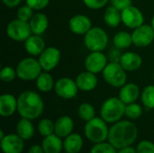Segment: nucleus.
<instances>
[{"instance_id":"nucleus-1","label":"nucleus","mask_w":154,"mask_h":153,"mask_svg":"<svg viewBox=\"0 0 154 153\" xmlns=\"http://www.w3.org/2000/svg\"><path fill=\"white\" fill-rule=\"evenodd\" d=\"M138 137L137 126L131 121L120 120L109 128L108 142L117 150L131 146Z\"/></svg>"},{"instance_id":"nucleus-2","label":"nucleus","mask_w":154,"mask_h":153,"mask_svg":"<svg viewBox=\"0 0 154 153\" xmlns=\"http://www.w3.org/2000/svg\"><path fill=\"white\" fill-rule=\"evenodd\" d=\"M44 110V103L42 96L32 91L25 90L17 97V113L23 118L35 120L39 118Z\"/></svg>"},{"instance_id":"nucleus-3","label":"nucleus","mask_w":154,"mask_h":153,"mask_svg":"<svg viewBox=\"0 0 154 153\" xmlns=\"http://www.w3.org/2000/svg\"><path fill=\"white\" fill-rule=\"evenodd\" d=\"M125 106L119 97H109L101 106L100 116L107 124H115L125 115Z\"/></svg>"},{"instance_id":"nucleus-4","label":"nucleus","mask_w":154,"mask_h":153,"mask_svg":"<svg viewBox=\"0 0 154 153\" xmlns=\"http://www.w3.org/2000/svg\"><path fill=\"white\" fill-rule=\"evenodd\" d=\"M108 133L107 123L101 117H94L90 121L86 122L84 134L90 142L94 144L104 142L108 139Z\"/></svg>"},{"instance_id":"nucleus-5","label":"nucleus","mask_w":154,"mask_h":153,"mask_svg":"<svg viewBox=\"0 0 154 153\" xmlns=\"http://www.w3.org/2000/svg\"><path fill=\"white\" fill-rule=\"evenodd\" d=\"M108 34L101 27H92L84 35V44L90 51H103L108 44Z\"/></svg>"},{"instance_id":"nucleus-6","label":"nucleus","mask_w":154,"mask_h":153,"mask_svg":"<svg viewBox=\"0 0 154 153\" xmlns=\"http://www.w3.org/2000/svg\"><path fill=\"white\" fill-rule=\"evenodd\" d=\"M17 78L23 81L36 80L39 75L42 72V66L38 60L29 57L19 61L16 68Z\"/></svg>"},{"instance_id":"nucleus-7","label":"nucleus","mask_w":154,"mask_h":153,"mask_svg":"<svg viewBox=\"0 0 154 153\" xmlns=\"http://www.w3.org/2000/svg\"><path fill=\"white\" fill-rule=\"evenodd\" d=\"M102 75L104 80L113 87H122L127 81L126 70L119 62H108Z\"/></svg>"},{"instance_id":"nucleus-8","label":"nucleus","mask_w":154,"mask_h":153,"mask_svg":"<svg viewBox=\"0 0 154 153\" xmlns=\"http://www.w3.org/2000/svg\"><path fill=\"white\" fill-rule=\"evenodd\" d=\"M6 34L13 41H25L32 34V32L28 22H24L16 18L12 20L7 24Z\"/></svg>"},{"instance_id":"nucleus-9","label":"nucleus","mask_w":154,"mask_h":153,"mask_svg":"<svg viewBox=\"0 0 154 153\" xmlns=\"http://www.w3.org/2000/svg\"><path fill=\"white\" fill-rule=\"evenodd\" d=\"M133 44L139 48L151 45L154 41V30L151 24H142L132 32Z\"/></svg>"},{"instance_id":"nucleus-10","label":"nucleus","mask_w":154,"mask_h":153,"mask_svg":"<svg viewBox=\"0 0 154 153\" xmlns=\"http://www.w3.org/2000/svg\"><path fill=\"white\" fill-rule=\"evenodd\" d=\"M79 90L76 80L70 78H61L55 82L54 91L58 96L63 99H72L76 97Z\"/></svg>"},{"instance_id":"nucleus-11","label":"nucleus","mask_w":154,"mask_h":153,"mask_svg":"<svg viewBox=\"0 0 154 153\" xmlns=\"http://www.w3.org/2000/svg\"><path fill=\"white\" fill-rule=\"evenodd\" d=\"M61 58L60 51L56 47H48L39 55V62L43 71L50 72L60 63Z\"/></svg>"},{"instance_id":"nucleus-12","label":"nucleus","mask_w":154,"mask_h":153,"mask_svg":"<svg viewBox=\"0 0 154 153\" xmlns=\"http://www.w3.org/2000/svg\"><path fill=\"white\" fill-rule=\"evenodd\" d=\"M107 64L108 59L103 51H91L85 60L86 69L94 74L103 72Z\"/></svg>"},{"instance_id":"nucleus-13","label":"nucleus","mask_w":154,"mask_h":153,"mask_svg":"<svg viewBox=\"0 0 154 153\" xmlns=\"http://www.w3.org/2000/svg\"><path fill=\"white\" fill-rule=\"evenodd\" d=\"M121 14L122 23L130 29L134 30L144 23V15L143 12L133 5L123 10Z\"/></svg>"},{"instance_id":"nucleus-14","label":"nucleus","mask_w":154,"mask_h":153,"mask_svg":"<svg viewBox=\"0 0 154 153\" xmlns=\"http://www.w3.org/2000/svg\"><path fill=\"white\" fill-rule=\"evenodd\" d=\"M0 145L3 153H22L24 142L17 134L9 133L0 140Z\"/></svg>"},{"instance_id":"nucleus-15","label":"nucleus","mask_w":154,"mask_h":153,"mask_svg":"<svg viewBox=\"0 0 154 153\" xmlns=\"http://www.w3.org/2000/svg\"><path fill=\"white\" fill-rule=\"evenodd\" d=\"M69 27L73 33L85 35L92 28V22L85 14H76L69 19Z\"/></svg>"},{"instance_id":"nucleus-16","label":"nucleus","mask_w":154,"mask_h":153,"mask_svg":"<svg viewBox=\"0 0 154 153\" xmlns=\"http://www.w3.org/2000/svg\"><path fill=\"white\" fill-rule=\"evenodd\" d=\"M97 74H94L89 71H83L79 73L76 78V83L78 85V87L81 91L89 92L94 90L98 83L97 78L96 76Z\"/></svg>"},{"instance_id":"nucleus-17","label":"nucleus","mask_w":154,"mask_h":153,"mask_svg":"<svg viewBox=\"0 0 154 153\" xmlns=\"http://www.w3.org/2000/svg\"><path fill=\"white\" fill-rule=\"evenodd\" d=\"M119 63L126 71H135L143 65L142 57L134 51H127L122 54Z\"/></svg>"},{"instance_id":"nucleus-18","label":"nucleus","mask_w":154,"mask_h":153,"mask_svg":"<svg viewBox=\"0 0 154 153\" xmlns=\"http://www.w3.org/2000/svg\"><path fill=\"white\" fill-rule=\"evenodd\" d=\"M141 96L139 87L134 83H126L122 87H120L118 97L125 104H132L137 101Z\"/></svg>"},{"instance_id":"nucleus-19","label":"nucleus","mask_w":154,"mask_h":153,"mask_svg":"<svg viewBox=\"0 0 154 153\" xmlns=\"http://www.w3.org/2000/svg\"><path fill=\"white\" fill-rule=\"evenodd\" d=\"M17 111V98L12 94H3L0 96V115L3 117L12 116Z\"/></svg>"},{"instance_id":"nucleus-20","label":"nucleus","mask_w":154,"mask_h":153,"mask_svg":"<svg viewBox=\"0 0 154 153\" xmlns=\"http://www.w3.org/2000/svg\"><path fill=\"white\" fill-rule=\"evenodd\" d=\"M45 48V41L41 35L32 34L24 41V49L31 56H39Z\"/></svg>"},{"instance_id":"nucleus-21","label":"nucleus","mask_w":154,"mask_h":153,"mask_svg":"<svg viewBox=\"0 0 154 153\" xmlns=\"http://www.w3.org/2000/svg\"><path fill=\"white\" fill-rule=\"evenodd\" d=\"M74 130V122L69 115H63L57 119L55 122L54 133L60 138H66L68 135L72 133Z\"/></svg>"},{"instance_id":"nucleus-22","label":"nucleus","mask_w":154,"mask_h":153,"mask_svg":"<svg viewBox=\"0 0 154 153\" xmlns=\"http://www.w3.org/2000/svg\"><path fill=\"white\" fill-rule=\"evenodd\" d=\"M41 145L44 153H61L63 150V141L55 133L43 137Z\"/></svg>"},{"instance_id":"nucleus-23","label":"nucleus","mask_w":154,"mask_h":153,"mask_svg":"<svg viewBox=\"0 0 154 153\" xmlns=\"http://www.w3.org/2000/svg\"><path fill=\"white\" fill-rule=\"evenodd\" d=\"M32 34L42 35L49 27V19L43 13H36L29 22Z\"/></svg>"},{"instance_id":"nucleus-24","label":"nucleus","mask_w":154,"mask_h":153,"mask_svg":"<svg viewBox=\"0 0 154 153\" xmlns=\"http://www.w3.org/2000/svg\"><path fill=\"white\" fill-rule=\"evenodd\" d=\"M84 145L83 139L79 133H70L63 141V150L68 153H79Z\"/></svg>"},{"instance_id":"nucleus-25","label":"nucleus","mask_w":154,"mask_h":153,"mask_svg":"<svg viewBox=\"0 0 154 153\" xmlns=\"http://www.w3.org/2000/svg\"><path fill=\"white\" fill-rule=\"evenodd\" d=\"M34 133L35 128L32 123V120L22 117L16 124V134L23 141H28L33 137Z\"/></svg>"},{"instance_id":"nucleus-26","label":"nucleus","mask_w":154,"mask_h":153,"mask_svg":"<svg viewBox=\"0 0 154 153\" xmlns=\"http://www.w3.org/2000/svg\"><path fill=\"white\" fill-rule=\"evenodd\" d=\"M104 21L106 24L111 28L117 27L122 23L121 11L113 5L106 7L104 13Z\"/></svg>"},{"instance_id":"nucleus-27","label":"nucleus","mask_w":154,"mask_h":153,"mask_svg":"<svg viewBox=\"0 0 154 153\" xmlns=\"http://www.w3.org/2000/svg\"><path fill=\"white\" fill-rule=\"evenodd\" d=\"M54 79L52 76L47 71H42L36 78V87L41 92L48 93L54 89Z\"/></svg>"},{"instance_id":"nucleus-28","label":"nucleus","mask_w":154,"mask_h":153,"mask_svg":"<svg viewBox=\"0 0 154 153\" xmlns=\"http://www.w3.org/2000/svg\"><path fill=\"white\" fill-rule=\"evenodd\" d=\"M113 43L117 49H128L133 44L132 33L127 32H118L113 38Z\"/></svg>"},{"instance_id":"nucleus-29","label":"nucleus","mask_w":154,"mask_h":153,"mask_svg":"<svg viewBox=\"0 0 154 153\" xmlns=\"http://www.w3.org/2000/svg\"><path fill=\"white\" fill-rule=\"evenodd\" d=\"M78 115L81 120L88 122L96 117L95 107L89 103H82L78 108Z\"/></svg>"},{"instance_id":"nucleus-30","label":"nucleus","mask_w":154,"mask_h":153,"mask_svg":"<svg viewBox=\"0 0 154 153\" xmlns=\"http://www.w3.org/2000/svg\"><path fill=\"white\" fill-rule=\"evenodd\" d=\"M142 103L147 109H154V85L147 86L141 93Z\"/></svg>"},{"instance_id":"nucleus-31","label":"nucleus","mask_w":154,"mask_h":153,"mask_svg":"<svg viewBox=\"0 0 154 153\" xmlns=\"http://www.w3.org/2000/svg\"><path fill=\"white\" fill-rule=\"evenodd\" d=\"M37 129H38V132L41 136H42V137L49 136V135L54 133L55 123H53L49 118H43L42 120H41L39 122Z\"/></svg>"},{"instance_id":"nucleus-32","label":"nucleus","mask_w":154,"mask_h":153,"mask_svg":"<svg viewBox=\"0 0 154 153\" xmlns=\"http://www.w3.org/2000/svg\"><path fill=\"white\" fill-rule=\"evenodd\" d=\"M143 107L139 104H136L135 102L125 106V115L131 120H136L140 118L143 115Z\"/></svg>"},{"instance_id":"nucleus-33","label":"nucleus","mask_w":154,"mask_h":153,"mask_svg":"<svg viewBox=\"0 0 154 153\" xmlns=\"http://www.w3.org/2000/svg\"><path fill=\"white\" fill-rule=\"evenodd\" d=\"M90 153H117V149L109 142L96 143L90 150Z\"/></svg>"},{"instance_id":"nucleus-34","label":"nucleus","mask_w":154,"mask_h":153,"mask_svg":"<svg viewBox=\"0 0 154 153\" xmlns=\"http://www.w3.org/2000/svg\"><path fill=\"white\" fill-rule=\"evenodd\" d=\"M17 77L16 69H14L13 67L10 66H5L1 69L0 72V78L3 82L10 83L15 79Z\"/></svg>"},{"instance_id":"nucleus-35","label":"nucleus","mask_w":154,"mask_h":153,"mask_svg":"<svg viewBox=\"0 0 154 153\" xmlns=\"http://www.w3.org/2000/svg\"><path fill=\"white\" fill-rule=\"evenodd\" d=\"M33 14H34V10L27 5L19 7L17 10V14H16L18 19L24 21V22H28V23L32 19Z\"/></svg>"},{"instance_id":"nucleus-36","label":"nucleus","mask_w":154,"mask_h":153,"mask_svg":"<svg viewBox=\"0 0 154 153\" xmlns=\"http://www.w3.org/2000/svg\"><path fill=\"white\" fill-rule=\"evenodd\" d=\"M137 153H154V143L151 141L144 140L138 143L136 147Z\"/></svg>"},{"instance_id":"nucleus-37","label":"nucleus","mask_w":154,"mask_h":153,"mask_svg":"<svg viewBox=\"0 0 154 153\" xmlns=\"http://www.w3.org/2000/svg\"><path fill=\"white\" fill-rule=\"evenodd\" d=\"M110 0H83L84 5L92 10H98L105 7Z\"/></svg>"},{"instance_id":"nucleus-38","label":"nucleus","mask_w":154,"mask_h":153,"mask_svg":"<svg viewBox=\"0 0 154 153\" xmlns=\"http://www.w3.org/2000/svg\"><path fill=\"white\" fill-rule=\"evenodd\" d=\"M26 5L32 7L34 11H41L48 6L50 0H25Z\"/></svg>"},{"instance_id":"nucleus-39","label":"nucleus","mask_w":154,"mask_h":153,"mask_svg":"<svg viewBox=\"0 0 154 153\" xmlns=\"http://www.w3.org/2000/svg\"><path fill=\"white\" fill-rule=\"evenodd\" d=\"M110 3L111 5L115 6L121 12L128 6L132 5V0H110Z\"/></svg>"},{"instance_id":"nucleus-40","label":"nucleus","mask_w":154,"mask_h":153,"mask_svg":"<svg viewBox=\"0 0 154 153\" xmlns=\"http://www.w3.org/2000/svg\"><path fill=\"white\" fill-rule=\"evenodd\" d=\"M121 56L122 54L120 53V51L118 50H112L109 53V60L110 61H113V62H119L120 61V59H121Z\"/></svg>"},{"instance_id":"nucleus-41","label":"nucleus","mask_w":154,"mask_h":153,"mask_svg":"<svg viewBox=\"0 0 154 153\" xmlns=\"http://www.w3.org/2000/svg\"><path fill=\"white\" fill-rule=\"evenodd\" d=\"M3 4L10 8H14L17 5H20V3L22 2V0H2Z\"/></svg>"},{"instance_id":"nucleus-42","label":"nucleus","mask_w":154,"mask_h":153,"mask_svg":"<svg viewBox=\"0 0 154 153\" xmlns=\"http://www.w3.org/2000/svg\"><path fill=\"white\" fill-rule=\"evenodd\" d=\"M28 153H44V151H43V149H42V145L34 144V145L30 147Z\"/></svg>"},{"instance_id":"nucleus-43","label":"nucleus","mask_w":154,"mask_h":153,"mask_svg":"<svg viewBox=\"0 0 154 153\" xmlns=\"http://www.w3.org/2000/svg\"><path fill=\"white\" fill-rule=\"evenodd\" d=\"M117 153H137L136 152V148H134L131 146L124 147L122 149L117 150Z\"/></svg>"},{"instance_id":"nucleus-44","label":"nucleus","mask_w":154,"mask_h":153,"mask_svg":"<svg viewBox=\"0 0 154 153\" xmlns=\"http://www.w3.org/2000/svg\"><path fill=\"white\" fill-rule=\"evenodd\" d=\"M5 135H6V134H5V133H4V131H3V130H1V131H0V140H2Z\"/></svg>"},{"instance_id":"nucleus-45","label":"nucleus","mask_w":154,"mask_h":153,"mask_svg":"<svg viewBox=\"0 0 154 153\" xmlns=\"http://www.w3.org/2000/svg\"><path fill=\"white\" fill-rule=\"evenodd\" d=\"M151 25L152 26V28H153V30H154V15L152 16V23H151Z\"/></svg>"},{"instance_id":"nucleus-46","label":"nucleus","mask_w":154,"mask_h":153,"mask_svg":"<svg viewBox=\"0 0 154 153\" xmlns=\"http://www.w3.org/2000/svg\"><path fill=\"white\" fill-rule=\"evenodd\" d=\"M153 78H154V72H153Z\"/></svg>"},{"instance_id":"nucleus-47","label":"nucleus","mask_w":154,"mask_h":153,"mask_svg":"<svg viewBox=\"0 0 154 153\" xmlns=\"http://www.w3.org/2000/svg\"><path fill=\"white\" fill-rule=\"evenodd\" d=\"M65 153H68V152H65Z\"/></svg>"}]
</instances>
